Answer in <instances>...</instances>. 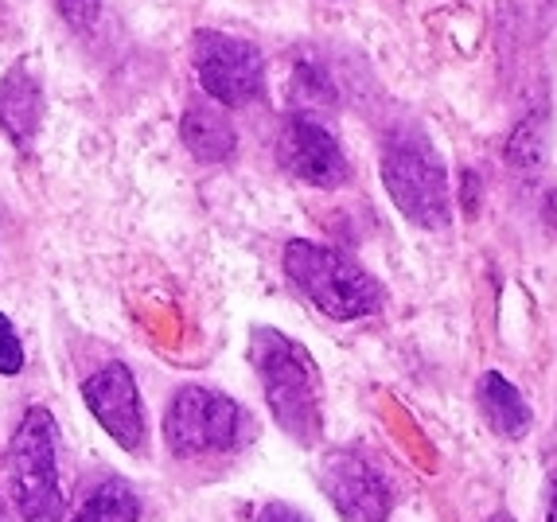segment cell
<instances>
[{
    "label": "cell",
    "mask_w": 557,
    "mask_h": 522,
    "mask_svg": "<svg viewBox=\"0 0 557 522\" xmlns=\"http://www.w3.org/2000/svg\"><path fill=\"white\" fill-rule=\"evenodd\" d=\"M250 355L273 421L297 445L312 448L320 440V430H324L317 359L308 355L305 344L281 336L277 327H253Z\"/></svg>",
    "instance_id": "6da1fadb"
},
{
    "label": "cell",
    "mask_w": 557,
    "mask_h": 522,
    "mask_svg": "<svg viewBox=\"0 0 557 522\" xmlns=\"http://www.w3.org/2000/svg\"><path fill=\"white\" fill-rule=\"evenodd\" d=\"M285 273L327 320H339V324L374 316L386 304V289L359 261L308 238H293L285 246Z\"/></svg>",
    "instance_id": "7a4b0ae2"
},
{
    "label": "cell",
    "mask_w": 557,
    "mask_h": 522,
    "mask_svg": "<svg viewBox=\"0 0 557 522\" xmlns=\"http://www.w3.org/2000/svg\"><path fill=\"white\" fill-rule=\"evenodd\" d=\"M382 184L394 207L421 231H448L453 223V191L437 149L421 133H398L382 152Z\"/></svg>",
    "instance_id": "3957f363"
},
{
    "label": "cell",
    "mask_w": 557,
    "mask_h": 522,
    "mask_svg": "<svg viewBox=\"0 0 557 522\" xmlns=\"http://www.w3.org/2000/svg\"><path fill=\"white\" fill-rule=\"evenodd\" d=\"M12 504L24 522H63L66 499L59 487L55 460V418L44 406H32L20 418L9 445Z\"/></svg>",
    "instance_id": "277c9868"
},
{
    "label": "cell",
    "mask_w": 557,
    "mask_h": 522,
    "mask_svg": "<svg viewBox=\"0 0 557 522\" xmlns=\"http://www.w3.org/2000/svg\"><path fill=\"white\" fill-rule=\"evenodd\" d=\"M242 437L238 401L207 386H184L164 418V440L176 457H219Z\"/></svg>",
    "instance_id": "5b68a950"
},
{
    "label": "cell",
    "mask_w": 557,
    "mask_h": 522,
    "mask_svg": "<svg viewBox=\"0 0 557 522\" xmlns=\"http://www.w3.org/2000/svg\"><path fill=\"white\" fill-rule=\"evenodd\" d=\"M191 66H196L199 83H203L207 98H214L226 110L250 105L261 98V51L242 36H226V32H196L191 39Z\"/></svg>",
    "instance_id": "8992f818"
},
{
    "label": "cell",
    "mask_w": 557,
    "mask_h": 522,
    "mask_svg": "<svg viewBox=\"0 0 557 522\" xmlns=\"http://www.w3.org/2000/svg\"><path fill=\"white\" fill-rule=\"evenodd\" d=\"M320 487L339 522H391V484L371 460H362L351 448H332L320 460Z\"/></svg>",
    "instance_id": "52a82bcc"
},
{
    "label": "cell",
    "mask_w": 557,
    "mask_h": 522,
    "mask_svg": "<svg viewBox=\"0 0 557 522\" xmlns=\"http://www.w3.org/2000/svg\"><path fill=\"white\" fill-rule=\"evenodd\" d=\"M277 160L293 179L308 187H324V191H335L351 179V164H347L339 140L320 122H312L308 113H297L281 125Z\"/></svg>",
    "instance_id": "ba28073f"
},
{
    "label": "cell",
    "mask_w": 557,
    "mask_h": 522,
    "mask_svg": "<svg viewBox=\"0 0 557 522\" xmlns=\"http://www.w3.org/2000/svg\"><path fill=\"white\" fill-rule=\"evenodd\" d=\"M83 401L94 421L121 445L125 452L145 448V406H140L137 378L125 363H106L83 383Z\"/></svg>",
    "instance_id": "9c48e42d"
},
{
    "label": "cell",
    "mask_w": 557,
    "mask_h": 522,
    "mask_svg": "<svg viewBox=\"0 0 557 522\" xmlns=\"http://www.w3.org/2000/svg\"><path fill=\"white\" fill-rule=\"evenodd\" d=\"M39 113H44V86L28 71V63H16L0 78V129L9 133L16 149H32L39 133Z\"/></svg>",
    "instance_id": "30bf717a"
},
{
    "label": "cell",
    "mask_w": 557,
    "mask_h": 522,
    "mask_svg": "<svg viewBox=\"0 0 557 522\" xmlns=\"http://www.w3.org/2000/svg\"><path fill=\"white\" fill-rule=\"evenodd\" d=\"M180 137H184L187 152L203 164H223V160L234 157L238 149V133H234V122L226 117V110L211 102H191L180 117Z\"/></svg>",
    "instance_id": "8fae6325"
},
{
    "label": "cell",
    "mask_w": 557,
    "mask_h": 522,
    "mask_svg": "<svg viewBox=\"0 0 557 522\" xmlns=\"http://www.w3.org/2000/svg\"><path fill=\"white\" fill-rule=\"evenodd\" d=\"M475 401H480V413L487 421V430L499 433L507 440H519L534 425V413H530L527 398L519 394V386L507 383L499 371H483L480 383H475Z\"/></svg>",
    "instance_id": "7c38bea8"
},
{
    "label": "cell",
    "mask_w": 557,
    "mask_h": 522,
    "mask_svg": "<svg viewBox=\"0 0 557 522\" xmlns=\"http://www.w3.org/2000/svg\"><path fill=\"white\" fill-rule=\"evenodd\" d=\"M137 519H140L137 492L121 476H110L98 487H90V495L83 499V507H78L71 522H137Z\"/></svg>",
    "instance_id": "4fadbf2b"
},
{
    "label": "cell",
    "mask_w": 557,
    "mask_h": 522,
    "mask_svg": "<svg viewBox=\"0 0 557 522\" xmlns=\"http://www.w3.org/2000/svg\"><path fill=\"white\" fill-rule=\"evenodd\" d=\"M285 94H288V102L305 113L332 110L335 105V78L327 75V66L320 63V59L300 55L297 63H293V75H288Z\"/></svg>",
    "instance_id": "5bb4252c"
},
{
    "label": "cell",
    "mask_w": 557,
    "mask_h": 522,
    "mask_svg": "<svg viewBox=\"0 0 557 522\" xmlns=\"http://www.w3.org/2000/svg\"><path fill=\"white\" fill-rule=\"evenodd\" d=\"M507 160L522 172L542 169V160H546V129H542L539 117H527L522 125H515L511 140H507Z\"/></svg>",
    "instance_id": "9a60e30c"
},
{
    "label": "cell",
    "mask_w": 557,
    "mask_h": 522,
    "mask_svg": "<svg viewBox=\"0 0 557 522\" xmlns=\"http://www.w3.org/2000/svg\"><path fill=\"white\" fill-rule=\"evenodd\" d=\"M24 371V344H20L12 320L0 312V374H20Z\"/></svg>",
    "instance_id": "2e32d148"
},
{
    "label": "cell",
    "mask_w": 557,
    "mask_h": 522,
    "mask_svg": "<svg viewBox=\"0 0 557 522\" xmlns=\"http://www.w3.org/2000/svg\"><path fill=\"white\" fill-rule=\"evenodd\" d=\"M59 16L66 20V28L90 32L98 24V12H102V0H55Z\"/></svg>",
    "instance_id": "e0dca14e"
},
{
    "label": "cell",
    "mask_w": 557,
    "mask_h": 522,
    "mask_svg": "<svg viewBox=\"0 0 557 522\" xmlns=\"http://www.w3.org/2000/svg\"><path fill=\"white\" fill-rule=\"evenodd\" d=\"M253 522H312L308 519L300 507H293V504H281V499H273V504H265L258 511V519Z\"/></svg>",
    "instance_id": "ac0fdd59"
},
{
    "label": "cell",
    "mask_w": 557,
    "mask_h": 522,
    "mask_svg": "<svg viewBox=\"0 0 557 522\" xmlns=\"http://www.w3.org/2000/svg\"><path fill=\"white\" fill-rule=\"evenodd\" d=\"M546 522H557V472L549 476V499H546Z\"/></svg>",
    "instance_id": "d6986e66"
},
{
    "label": "cell",
    "mask_w": 557,
    "mask_h": 522,
    "mask_svg": "<svg viewBox=\"0 0 557 522\" xmlns=\"http://www.w3.org/2000/svg\"><path fill=\"white\" fill-rule=\"evenodd\" d=\"M542 211H546V223H549V231L557 234V191H549V196H546V203H542Z\"/></svg>",
    "instance_id": "ffe728a7"
},
{
    "label": "cell",
    "mask_w": 557,
    "mask_h": 522,
    "mask_svg": "<svg viewBox=\"0 0 557 522\" xmlns=\"http://www.w3.org/2000/svg\"><path fill=\"white\" fill-rule=\"evenodd\" d=\"M487 522H515V519H511V514H507V511H495V514H492V519H487Z\"/></svg>",
    "instance_id": "44dd1931"
}]
</instances>
